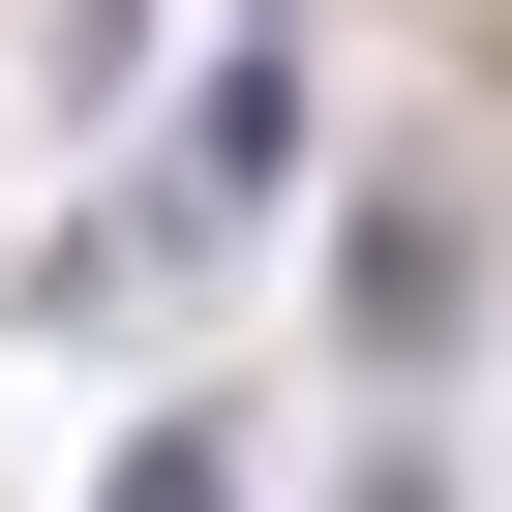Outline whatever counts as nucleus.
<instances>
[{"instance_id":"nucleus-1","label":"nucleus","mask_w":512,"mask_h":512,"mask_svg":"<svg viewBox=\"0 0 512 512\" xmlns=\"http://www.w3.org/2000/svg\"><path fill=\"white\" fill-rule=\"evenodd\" d=\"M272 151H302V61H211V91L151 121V211L61 241V302H121V272H181V241H241V211H272Z\"/></svg>"},{"instance_id":"nucleus-2","label":"nucleus","mask_w":512,"mask_h":512,"mask_svg":"<svg viewBox=\"0 0 512 512\" xmlns=\"http://www.w3.org/2000/svg\"><path fill=\"white\" fill-rule=\"evenodd\" d=\"M91 512H241V452H211V422H121V482H91Z\"/></svg>"}]
</instances>
